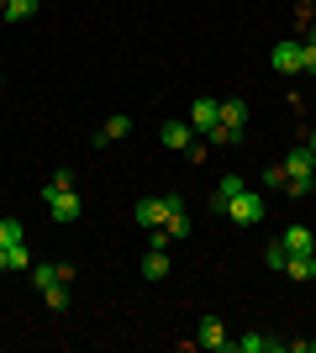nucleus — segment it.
<instances>
[{
	"instance_id": "obj_1",
	"label": "nucleus",
	"mask_w": 316,
	"mask_h": 353,
	"mask_svg": "<svg viewBox=\"0 0 316 353\" xmlns=\"http://www.w3.org/2000/svg\"><path fill=\"white\" fill-rule=\"evenodd\" d=\"M211 211H222L232 227H258V221H264V195L248 190L238 174H222L216 190H211Z\"/></svg>"
},
{
	"instance_id": "obj_2",
	"label": "nucleus",
	"mask_w": 316,
	"mask_h": 353,
	"mask_svg": "<svg viewBox=\"0 0 316 353\" xmlns=\"http://www.w3.org/2000/svg\"><path fill=\"white\" fill-rule=\"evenodd\" d=\"M158 143H164L169 153H185L190 163L206 159V137H196V127H190V121H164V127H158Z\"/></svg>"
},
{
	"instance_id": "obj_3",
	"label": "nucleus",
	"mask_w": 316,
	"mask_h": 353,
	"mask_svg": "<svg viewBox=\"0 0 316 353\" xmlns=\"http://www.w3.org/2000/svg\"><path fill=\"white\" fill-rule=\"evenodd\" d=\"M185 206V195H143L132 206V221L143 227V232H153V227H164L169 221V211H180Z\"/></svg>"
},
{
	"instance_id": "obj_4",
	"label": "nucleus",
	"mask_w": 316,
	"mask_h": 353,
	"mask_svg": "<svg viewBox=\"0 0 316 353\" xmlns=\"http://www.w3.org/2000/svg\"><path fill=\"white\" fill-rule=\"evenodd\" d=\"M32 285H37V290L74 285V269H69V264H53V259H37V264H32Z\"/></svg>"
},
{
	"instance_id": "obj_5",
	"label": "nucleus",
	"mask_w": 316,
	"mask_h": 353,
	"mask_svg": "<svg viewBox=\"0 0 316 353\" xmlns=\"http://www.w3.org/2000/svg\"><path fill=\"white\" fill-rule=\"evenodd\" d=\"M216 121H222V101H211V95H196V105H190V127L206 137Z\"/></svg>"
},
{
	"instance_id": "obj_6",
	"label": "nucleus",
	"mask_w": 316,
	"mask_h": 353,
	"mask_svg": "<svg viewBox=\"0 0 316 353\" xmlns=\"http://www.w3.org/2000/svg\"><path fill=\"white\" fill-rule=\"evenodd\" d=\"M48 211H53V221H79V211H85V201H79V190H59L43 201Z\"/></svg>"
},
{
	"instance_id": "obj_7",
	"label": "nucleus",
	"mask_w": 316,
	"mask_h": 353,
	"mask_svg": "<svg viewBox=\"0 0 316 353\" xmlns=\"http://www.w3.org/2000/svg\"><path fill=\"white\" fill-rule=\"evenodd\" d=\"M200 348H211V353H227V348H232L222 316H200Z\"/></svg>"
},
{
	"instance_id": "obj_8",
	"label": "nucleus",
	"mask_w": 316,
	"mask_h": 353,
	"mask_svg": "<svg viewBox=\"0 0 316 353\" xmlns=\"http://www.w3.org/2000/svg\"><path fill=\"white\" fill-rule=\"evenodd\" d=\"M280 274H290L295 285H311V280H316V253H290Z\"/></svg>"
},
{
	"instance_id": "obj_9",
	"label": "nucleus",
	"mask_w": 316,
	"mask_h": 353,
	"mask_svg": "<svg viewBox=\"0 0 316 353\" xmlns=\"http://www.w3.org/2000/svg\"><path fill=\"white\" fill-rule=\"evenodd\" d=\"M269 63H274V74H301V43H274Z\"/></svg>"
},
{
	"instance_id": "obj_10",
	"label": "nucleus",
	"mask_w": 316,
	"mask_h": 353,
	"mask_svg": "<svg viewBox=\"0 0 316 353\" xmlns=\"http://www.w3.org/2000/svg\"><path fill=\"white\" fill-rule=\"evenodd\" d=\"M280 243H285V253H316V237H311V227H301V221H290L285 232H280Z\"/></svg>"
},
{
	"instance_id": "obj_11",
	"label": "nucleus",
	"mask_w": 316,
	"mask_h": 353,
	"mask_svg": "<svg viewBox=\"0 0 316 353\" xmlns=\"http://www.w3.org/2000/svg\"><path fill=\"white\" fill-rule=\"evenodd\" d=\"M143 280H148V285L169 280V248H148V253H143Z\"/></svg>"
},
{
	"instance_id": "obj_12",
	"label": "nucleus",
	"mask_w": 316,
	"mask_h": 353,
	"mask_svg": "<svg viewBox=\"0 0 316 353\" xmlns=\"http://www.w3.org/2000/svg\"><path fill=\"white\" fill-rule=\"evenodd\" d=\"M280 348H285L280 338H258V332H248V338H232L227 353H280Z\"/></svg>"
},
{
	"instance_id": "obj_13",
	"label": "nucleus",
	"mask_w": 316,
	"mask_h": 353,
	"mask_svg": "<svg viewBox=\"0 0 316 353\" xmlns=\"http://www.w3.org/2000/svg\"><path fill=\"white\" fill-rule=\"evenodd\" d=\"M127 132H132V117H121V111H116V117H105L101 121V132H95V143H121V137H127Z\"/></svg>"
},
{
	"instance_id": "obj_14",
	"label": "nucleus",
	"mask_w": 316,
	"mask_h": 353,
	"mask_svg": "<svg viewBox=\"0 0 316 353\" xmlns=\"http://www.w3.org/2000/svg\"><path fill=\"white\" fill-rule=\"evenodd\" d=\"M37 6H43V0H0V16H6V21H32V16H37Z\"/></svg>"
},
{
	"instance_id": "obj_15",
	"label": "nucleus",
	"mask_w": 316,
	"mask_h": 353,
	"mask_svg": "<svg viewBox=\"0 0 316 353\" xmlns=\"http://www.w3.org/2000/svg\"><path fill=\"white\" fill-rule=\"evenodd\" d=\"M164 237H169V248H174V243H185V237H190V211H169V221H164Z\"/></svg>"
},
{
	"instance_id": "obj_16",
	"label": "nucleus",
	"mask_w": 316,
	"mask_h": 353,
	"mask_svg": "<svg viewBox=\"0 0 316 353\" xmlns=\"http://www.w3.org/2000/svg\"><path fill=\"white\" fill-rule=\"evenodd\" d=\"M222 127L242 132V127H248V105H242V101H222Z\"/></svg>"
},
{
	"instance_id": "obj_17",
	"label": "nucleus",
	"mask_w": 316,
	"mask_h": 353,
	"mask_svg": "<svg viewBox=\"0 0 316 353\" xmlns=\"http://www.w3.org/2000/svg\"><path fill=\"white\" fill-rule=\"evenodd\" d=\"M21 237H27L21 216H0V248H11V243H21Z\"/></svg>"
},
{
	"instance_id": "obj_18",
	"label": "nucleus",
	"mask_w": 316,
	"mask_h": 353,
	"mask_svg": "<svg viewBox=\"0 0 316 353\" xmlns=\"http://www.w3.org/2000/svg\"><path fill=\"white\" fill-rule=\"evenodd\" d=\"M59 190H74V174H69V169H53V174L43 179V201H48V195H59Z\"/></svg>"
},
{
	"instance_id": "obj_19",
	"label": "nucleus",
	"mask_w": 316,
	"mask_h": 353,
	"mask_svg": "<svg viewBox=\"0 0 316 353\" xmlns=\"http://www.w3.org/2000/svg\"><path fill=\"white\" fill-rule=\"evenodd\" d=\"M6 259H11V269H32V264H37V259H32V248H27V237H21V243H11V248H6Z\"/></svg>"
},
{
	"instance_id": "obj_20",
	"label": "nucleus",
	"mask_w": 316,
	"mask_h": 353,
	"mask_svg": "<svg viewBox=\"0 0 316 353\" xmlns=\"http://www.w3.org/2000/svg\"><path fill=\"white\" fill-rule=\"evenodd\" d=\"M206 143H216V148H232V143H242V132H232V127H222V121H216V127L206 132Z\"/></svg>"
},
{
	"instance_id": "obj_21",
	"label": "nucleus",
	"mask_w": 316,
	"mask_h": 353,
	"mask_svg": "<svg viewBox=\"0 0 316 353\" xmlns=\"http://www.w3.org/2000/svg\"><path fill=\"white\" fill-rule=\"evenodd\" d=\"M285 259H290V253H285V243H280V237H274L269 248H264V264H269L274 274H280V269H285Z\"/></svg>"
},
{
	"instance_id": "obj_22",
	"label": "nucleus",
	"mask_w": 316,
	"mask_h": 353,
	"mask_svg": "<svg viewBox=\"0 0 316 353\" xmlns=\"http://www.w3.org/2000/svg\"><path fill=\"white\" fill-rule=\"evenodd\" d=\"M69 295H74V285H53V290H43V301L53 311H63V306H69Z\"/></svg>"
},
{
	"instance_id": "obj_23",
	"label": "nucleus",
	"mask_w": 316,
	"mask_h": 353,
	"mask_svg": "<svg viewBox=\"0 0 316 353\" xmlns=\"http://www.w3.org/2000/svg\"><path fill=\"white\" fill-rule=\"evenodd\" d=\"M285 163H269V169H264V190H285Z\"/></svg>"
},
{
	"instance_id": "obj_24",
	"label": "nucleus",
	"mask_w": 316,
	"mask_h": 353,
	"mask_svg": "<svg viewBox=\"0 0 316 353\" xmlns=\"http://www.w3.org/2000/svg\"><path fill=\"white\" fill-rule=\"evenodd\" d=\"M311 190H316V179H295V174L285 179V195H295V201H306Z\"/></svg>"
},
{
	"instance_id": "obj_25",
	"label": "nucleus",
	"mask_w": 316,
	"mask_h": 353,
	"mask_svg": "<svg viewBox=\"0 0 316 353\" xmlns=\"http://www.w3.org/2000/svg\"><path fill=\"white\" fill-rule=\"evenodd\" d=\"M306 148H311V153H316V127H311V132H306Z\"/></svg>"
},
{
	"instance_id": "obj_26",
	"label": "nucleus",
	"mask_w": 316,
	"mask_h": 353,
	"mask_svg": "<svg viewBox=\"0 0 316 353\" xmlns=\"http://www.w3.org/2000/svg\"><path fill=\"white\" fill-rule=\"evenodd\" d=\"M6 269H11V259H6V248H0V274H6Z\"/></svg>"
},
{
	"instance_id": "obj_27",
	"label": "nucleus",
	"mask_w": 316,
	"mask_h": 353,
	"mask_svg": "<svg viewBox=\"0 0 316 353\" xmlns=\"http://www.w3.org/2000/svg\"><path fill=\"white\" fill-rule=\"evenodd\" d=\"M311 105H316V95H311Z\"/></svg>"
}]
</instances>
